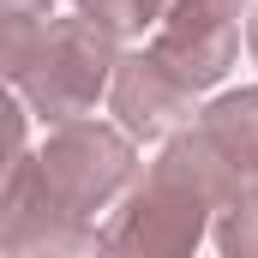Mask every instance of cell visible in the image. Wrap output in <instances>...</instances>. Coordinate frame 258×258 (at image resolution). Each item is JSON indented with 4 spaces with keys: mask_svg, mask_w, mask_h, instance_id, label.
<instances>
[{
    "mask_svg": "<svg viewBox=\"0 0 258 258\" xmlns=\"http://www.w3.org/2000/svg\"><path fill=\"white\" fill-rule=\"evenodd\" d=\"M120 66V36H108L96 18H6L0 72L24 96V108L48 126L84 120L108 90Z\"/></svg>",
    "mask_w": 258,
    "mask_h": 258,
    "instance_id": "6da1fadb",
    "label": "cell"
},
{
    "mask_svg": "<svg viewBox=\"0 0 258 258\" xmlns=\"http://www.w3.org/2000/svg\"><path fill=\"white\" fill-rule=\"evenodd\" d=\"M36 174H42V192L54 210L90 222L96 210H108L114 198L132 186L138 174V150H132V132L102 126V120H72L54 126L48 144L36 150Z\"/></svg>",
    "mask_w": 258,
    "mask_h": 258,
    "instance_id": "7a4b0ae2",
    "label": "cell"
},
{
    "mask_svg": "<svg viewBox=\"0 0 258 258\" xmlns=\"http://www.w3.org/2000/svg\"><path fill=\"white\" fill-rule=\"evenodd\" d=\"M210 198L180 186L162 168H144V180L120 198V210L102 228L108 258H192L204 228H210Z\"/></svg>",
    "mask_w": 258,
    "mask_h": 258,
    "instance_id": "3957f363",
    "label": "cell"
},
{
    "mask_svg": "<svg viewBox=\"0 0 258 258\" xmlns=\"http://www.w3.org/2000/svg\"><path fill=\"white\" fill-rule=\"evenodd\" d=\"M240 6L246 0H174L168 18L156 24L150 54L168 72H180L192 90L222 84V72L240 54Z\"/></svg>",
    "mask_w": 258,
    "mask_h": 258,
    "instance_id": "277c9868",
    "label": "cell"
},
{
    "mask_svg": "<svg viewBox=\"0 0 258 258\" xmlns=\"http://www.w3.org/2000/svg\"><path fill=\"white\" fill-rule=\"evenodd\" d=\"M6 258H108L90 222L48 204L30 150H18L6 174Z\"/></svg>",
    "mask_w": 258,
    "mask_h": 258,
    "instance_id": "5b68a950",
    "label": "cell"
},
{
    "mask_svg": "<svg viewBox=\"0 0 258 258\" xmlns=\"http://www.w3.org/2000/svg\"><path fill=\"white\" fill-rule=\"evenodd\" d=\"M108 108H114L120 132H132V138H162V144H168L174 132L198 126L192 120L198 114L192 108V84H186L180 72H168L156 54H120Z\"/></svg>",
    "mask_w": 258,
    "mask_h": 258,
    "instance_id": "8992f818",
    "label": "cell"
},
{
    "mask_svg": "<svg viewBox=\"0 0 258 258\" xmlns=\"http://www.w3.org/2000/svg\"><path fill=\"white\" fill-rule=\"evenodd\" d=\"M198 132H204L240 174H258V84L222 90L210 108H198Z\"/></svg>",
    "mask_w": 258,
    "mask_h": 258,
    "instance_id": "52a82bcc",
    "label": "cell"
},
{
    "mask_svg": "<svg viewBox=\"0 0 258 258\" xmlns=\"http://www.w3.org/2000/svg\"><path fill=\"white\" fill-rule=\"evenodd\" d=\"M168 6H174V0H84L78 12L96 18L108 36H144V30H156V24L168 18Z\"/></svg>",
    "mask_w": 258,
    "mask_h": 258,
    "instance_id": "ba28073f",
    "label": "cell"
},
{
    "mask_svg": "<svg viewBox=\"0 0 258 258\" xmlns=\"http://www.w3.org/2000/svg\"><path fill=\"white\" fill-rule=\"evenodd\" d=\"M216 252L222 258H258V210H246V204L216 210Z\"/></svg>",
    "mask_w": 258,
    "mask_h": 258,
    "instance_id": "9c48e42d",
    "label": "cell"
},
{
    "mask_svg": "<svg viewBox=\"0 0 258 258\" xmlns=\"http://www.w3.org/2000/svg\"><path fill=\"white\" fill-rule=\"evenodd\" d=\"M240 204H246V210H258V174H246V186H240Z\"/></svg>",
    "mask_w": 258,
    "mask_h": 258,
    "instance_id": "30bf717a",
    "label": "cell"
},
{
    "mask_svg": "<svg viewBox=\"0 0 258 258\" xmlns=\"http://www.w3.org/2000/svg\"><path fill=\"white\" fill-rule=\"evenodd\" d=\"M246 54H252V66H258V12L246 18Z\"/></svg>",
    "mask_w": 258,
    "mask_h": 258,
    "instance_id": "8fae6325",
    "label": "cell"
},
{
    "mask_svg": "<svg viewBox=\"0 0 258 258\" xmlns=\"http://www.w3.org/2000/svg\"><path fill=\"white\" fill-rule=\"evenodd\" d=\"M72 6H84V0H72Z\"/></svg>",
    "mask_w": 258,
    "mask_h": 258,
    "instance_id": "7c38bea8",
    "label": "cell"
}]
</instances>
